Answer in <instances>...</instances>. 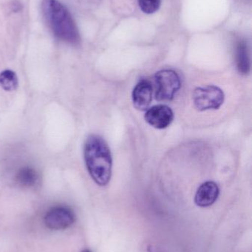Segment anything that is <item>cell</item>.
Instances as JSON below:
<instances>
[{"instance_id":"obj_1","label":"cell","mask_w":252,"mask_h":252,"mask_svg":"<svg viewBox=\"0 0 252 252\" xmlns=\"http://www.w3.org/2000/svg\"><path fill=\"white\" fill-rule=\"evenodd\" d=\"M84 157L93 180L99 186H106L112 169V154L106 141L99 135H90L84 143Z\"/></svg>"},{"instance_id":"obj_2","label":"cell","mask_w":252,"mask_h":252,"mask_svg":"<svg viewBox=\"0 0 252 252\" xmlns=\"http://www.w3.org/2000/svg\"><path fill=\"white\" fill-rule=\"evenodd\" d=\"M41 9L53 35L58 39L71 44L79 43L78 28L63 4L58 0H42Z\"/></svg>"},{"instance_id":"obj_3","label":"cell","mask_w":252,"mask_h":252,"mask_svg":"<svg viewBox=\"0 0 252 252\" xmlns=\"http://www.w3.org/2000/svg\"><path fill=\"white\" fill-rule=\"evenodd\" d=\"M154 81L155 98L158 101L173 100L181 87V81L179 74L172 69H163L156 72Z\"/></svg>"},{"instance_id":"obj_4","label":"cell","mask_w":252,"mask_h":252,"mask_svg":"<svg viewBox=\"0 0 252 252\" xmlns=\"http://www.w3.org/2000/svg\"><path fill=\"white\" fill-rule=\"evenodd\" d=\"M224 98L223 90L216 86L198 87L193 93L194 104L200 112L217 110L223 105Z\"/></svg>"},{"instance_id":"obj_5","label":"cell","mask_w":252,"mask_h":252,"mask_svg":"<svg viewBox=\"0 0 252 252\" xmlns=\"http://www.w3.org/2000/svg\"><path fill=\"white\" fill-rule=\"evenodd\" d=\"M75 216L71 208L57 206L49 210L44 216L46 226L53 230L68 229L75 222Z\"/></svg>"},{"instance_id":"obj_6","label":"cell","mask_w":252,"mask_h":252,"mask_svg":"<svg viewBox=\"0 0 252 252\" xmlns=\"http://www.w3.org/2000/svg\"><path fill=\"white\" fill-rule=\"evenodd\" d=\"M144 119L149 126L157 129H164L171 125L174 114L166 105H156L146 110Z\"/></svg>"},{"instance_id":"obj_7","label":"cell","mask_w":252,"mask_h":252,"mask_svg":"<svg viewBox=\"0 0 252 252\" xmlns=\"http://www.w3.org/2000/svg\"><path fill=\"white\" fill-rule=\"evenodd\" d=\"M152 89L150 81L142 79L136 84L132 93L133 106L139 111H146L152 100Z\"/></svg>"},{"instance_id":"obj_8","label":"cell","mask_w":252,"mask_h":252,"mask_svg":"<svg viewBox=\"0 0 252 252\" xmlns=\"http://www.w3.org/2000/svg\"><path fill=\"white\" fill-rule=\"evenodd\" d=\"M220 194V189L214 182H204L198 188L195 196V202L198 207H208L213 205Z\"/></svg>"},{"instance_id":"obj_9","label":"cell","mask_w":252,"mask_h":252,"mask_svg":"<svg viewBox=\"0 0 252 252\" xmlns=\"http://www.w3.org/2000/svg\"><path fill=\"white\" fill-rule=\"evenodd\" d=\"M235 62L237 69L241 75H248L251 70L250 50L247 43L240 41L237 44L235 50Z\"/></svg>"},{"instance_id":"obj_10","label":"cell","mask_w":252,"mask_h":252,"mask_svg":"<svg viewBox=\"0 0 252 252\" xmlns=\"http://www.w3.org/2000/svg\"><path fill=\"white\" fill-rule=\"evenodd\" d=\"M38 179L39 177L36 170L30 167H24L19 169L15 176V180L18 185L26 188H31L36 185Z\"/></svg>"},{"instance_id":"obj_11","label":"cell","mask_w":252,"mask_h":252,"mask_svg":"<svg viewBox=\"0 0 252 252\" xmlns=\"http://www.w3.org/2000/svg\"><path fill=\"white\" fill-rule=\"evenodd\" d=\"M19 81L17 75L10 69H5L0 72V86L7 92L14 91L17 89Z\"/></svg>"},{"instance_id":"obj_12","label":"cell","mask_w":252,"mask_h":252,"mask_svg":"<svg viewBox=\"0 0 252 252\" xmlns=\"http://www.w3.org/2000/svg\"><path fill=\"white\" fill-rule=\"evenodd\" d=\"M139 4L144 13L151 14L159 9L161 0H139Z\"/></svg>"},{"instance_id":"obj_13","label":"cell","mask_w":252,"mask_h":252,"mask_svg":"<svg viewBox=\"0 0 252 252\" xmlns=\"http://www.w3.org/2000/svg\"><path fill=\"white\" fill-rule=\"evenodd\" d=\"M81 252H92L90 251V250H87V249H86V250H82Z\"/></svg>"}]
</instances>
